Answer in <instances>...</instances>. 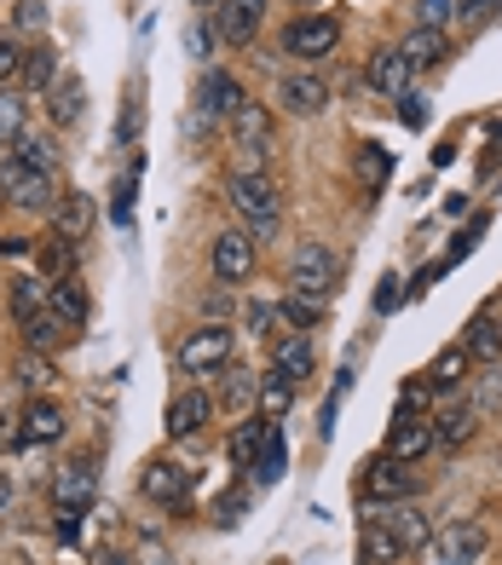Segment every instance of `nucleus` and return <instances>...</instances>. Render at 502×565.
Here are the masks:
<instances>
[{"instance_id": "1", "label": "nucleus", "mask_w": 502, "mask_h": 565, "mask_svg": "<svg viewBox=\"0 0 502 565\" xmlns=\"http://www.w3.org/2000/svg\"><path fill=\"white\" fill-rule=\"evenodd\" d=\"M232 209L248 220V231L255 237H271L278 231V214H284V196H278V185H271V173H232Z\"/></svg>"}, {"instance_id": "2", "label": "nucleus", "mask_w": 502, "mask_h": 565, "mask_svg": "<svg viewBox=\"0 0 502 565\" xmlns=\"http://www.w3.org/2000/svg\"><path fill=\"white\" fill-rule=\"evenodd\" d=\"M335 271H341L335 248H323V243H300V248H295V266H289V289H295V295L323 300V295L335 289Z\"/></svg>"}, {"instance_id": "3", "label": "nucleus", "mask_w": 502, "mask_h": 565, "mask_svg": "<svg viewBox=\"0 0 502 565\" xmlns=\"http://www.w3.org/2000/svg\"><path fill=\"white\" fill-rule=\"evenodd\" d=\"M225 364H232V329L225 323H203L180 341V370L185 375H209V370H225Z\"/></svg>"}, {"instance_id": "4", "label": "nucleus", "mask_w": 502, "mask_h": 565, "mask_svg": "<svg viewBox=\"0 0 502 565\" xmlns=\"http://www.w3.org/2000/svg\"><path fill=\"white\" fill-rule=\"evenodd\" d=\"M243 105H248V98H243V82H237V75L203 70V82H196V110H203L209 127H232Z\"/></svg>"}, {"instance_id": "5", "label": "nucleus", "mask_w": 502, "mask_h": 565, "mask_svg": "<svg viewBox=\"0 0 502 565\" xmlns=\"http://www.w3.org/2000/svg\"><path fill=\"white\" fill-rule=\"evenodd\" d=\"M416 491V473H410V461H398V456H375L364 461V479H359V497L364 502H405Z\"/></svg>"}, {"instance_id": "6", "label": "nucleus", "mask_w": 502, "mask_h": 565, "mask_svg": "<svg viewBox=\"0 0 502 565\" xmlns=\"http://www.w3.org/2000/svg\"><path fill=\"white\" fill-rule=\"evenodd\" d=\"M335 46H341V23H335V18H295L289 30H284V53L300 58V64L330 58Z\"/></svg>"}, {"instance_id": "7", "label": "nucleus", "mask_w": 502, "mask_h": 565, "mask_svg": "<svg viewBox=\"0 0 502 565\" xmlns=\"http://www.w3.org/2000/svg\"><path fill=\"white\" fill-rule=\"evenodd\" d=\"M93 491H98V473H93V461H87V456L64 461V468L53 473V508H58V520H75V513H87Z\"/></svg>"}, {"instance_id": "8", "label": "nucleus", "mask_w": 502, "mask_h": 565, "mask_svg": "<svg viewBox=\"0 0 502 565\" xmlns=\"http://www.w3.org/2000/svg\"><path fill=\"white\" fill-rule=\"evenodd\" d=\"M266 23V0H220L214 7V41L225 46H248Z\"/></svg>"}, {"instance_id": "9", "label": "nucleus", "mask_w": 502, "mask_h": 565, "mask_svg": "<svg viewBox=\"0 0 502 565\" xmlns=\"http://www.w3.org/2000/svg\"><path fill=\"white\" fill-rule=\"evenodd\" d=\"M209 266L220 282H248L255 277V237L248 231H220L214 248H209Z\"/></svg>"}, {"instance_id": "10", "label": "nucleus", "mask_w": 502, "mask_h": 565, "mask_svg": "<svg viewBox=\"0 0 502 565\" xmlns=\"http://www.w3.org/2000/svg\"><path fill=\"white\" fill-rule=\"evenodd\" d=\"M209 416H214V398H209L203 387H180V393L168 398L162 427H168V439H191V433L209 427Z\"/></svg>"}, {"instance_id": "11", "label": "nucleus", "mask_w": 502, "mask_h": 565, "mask_svg": "<svg viewBox=\"0 0 502 565\" xmlns=\"http://www.w3.org/2000/svg\"><path fill=\"white\" fill-rule=\"evenodd\" d=\"M410 58L398 53V46H382V53H375L370 64H364V82L375 87V93H387V98H398V93H410Z\"/></svg>"}, {"instance_id": "12", "label": "nucleus", "mask_w": 502, "mask_h": 565, "mask_svg": "<svg viewBox=\"0 0 502 565\" xmlns=\"http://www.w3.org/2000/svg\"><path fill=\"white\" fill-rule=\"evenodd\" d=\"M271 375L289 381V387H300L307 375H318V352H312V341H307V335H289V341L271 347Z\"/></svg>"}, {"instance_id": "13", "label": "nucleus", "mask_w": 502, "mask_h": 565, "mask_svg": "<svg viewBox=\"0 0 502 565\" xmlns=\"http://www.w3.org/2000/svg\"><path fill=\"white\" fill-rule=\"evenodd\" d=\"M485 548H491V531H485V525H473V520L450 525V531L439 536V559H445V565H473Z\"/></svg>"}, {"instance_id": "14", "label": "nucleus", "mask_w": 502, "mask_h": 565, "mask_svg": "<svg viewBox=\"0 0 502 565\" xmlns=\"http://www.w3.org/2000/svg\"><path fill=\"white\" fill-rule=\"evenodd\" d=\"M278 105L289 116H318L323 105H330V87H323L318 75H284V82H278Z\"/></svg>"}, {"instance_id": "15", "label": "nucleus", "mask_w": 502, "mask_h": 565, "mask_svg": "<svg viewBox=\"0 0 502 565\" xmlns=\"http://www.w3.org/2000/svg\"><path fill=\"white\" fill-rule=\"evenodd\" d=\"M434 450V422H421V416H398L393 433H387V456L398 461H416V456H428Z\"/></svg>"}, {"instance_id": "16", "label": "nucleus", "mask_w": 502, "mask_h": 565, "mask_svg": "<svg viewBox=\"0 0 502 565\" xmlns=\"http://www.w3.org/2000/svg\"><path fill=\"white\" fill-rule=\"evenodd\" d=\"M473 427H480V409L457 398V404H445L439 416H434V445L457 450V445H468V439H473Z\"/></svg>"}, {"instance_id": "17", "label": "nucleus", "mask_w": 502, "mask_h": 565, "mask_svg": "<svg viewBox=\"0 0 502 565\" xmlns=\"http://www.w3.org/2000/svg\"><path fill=\"white\" fill-rule=\"evenodd\" d=\"M139 491L150 502H180L191 491V468H173V461H150L145 479H139Z\"/></svg>"}, {"instance_id": "18", "label": "nucleus", "mask_w": 502, "mask_h": 565, "mask_svg": "<svg viewBox=\"0 0 502 565\" xmlns=\"http://www.w3.org/2000/svg\"><path fill=\"white\" fill-rule=\"evenodd\" d=\"M260 398V375L255 370H237V364H225V375H220V393H214V404L225 409V416H237V409H248Z\"/></svg>"}, {"instance_id": "19", "label": "nucleus", "mask_w": 502, "mask_h": 565, "mask_svg": "<svg viewBox=\"0 0 502 565\" xmlns=\"http://www.w3.org/2000/svg\"><path fill=\"white\" fill-rule=\"evenodd\" d=\"M23 433H30V445H58L70 422H64V409L53 398H35L30 409H23Z\"/></svg>"}, {"instance_id": "20", "label": "nucleus", "mask_w": 502, "mask_h": 565, "mask_svg": "<svg viewBox=\"0 0 502 565\" xmlns=\"http://www.w3.org/2000/svg\"><path fill=\"white\" fill-rule=\"evenodd\" d=\"M398 543H405V554H416V548H428L434 543V525H428V513H416V508H393V513H375Z\"/></svg>"}, {"instance_id": "21", "label": "nucleus", "mask_w": 502, "mask_h": 565, "mask_svg": "<svg viewBox=\"0 0 502 565\" xmlns=\"http://www.w3.org/2000/svg\"><path fill=\"white\" fill-rule=\"evenodd\" d=\"M82 98H87V82H82V75H58L53 93H46V116H53L58 127L82 121Z\"/></svg>"}, {"instance_id": "22", "label": "nucleus", "mask_w": 502, "mask_h": 565, "mask_svg": "<svg viewBox=\"0 0 502 565\" xmlns=\"http://www.w3.org/2000/svg\"><path fill=\"white\" fill-rule=\"evenodd\" d=\"M87 225H93V202L82 191H64L58 209H53V231H58V237H70V243H82Z\"/></svg>"}, {"instance_id": "23", "label": "nucleus", "mask_w": 502, "mask_h": 565, "mask_svg": "<svg viewBox=\"0 0 502 565\" xmlns=\"http://www.w3.org/2000/svg\"><path fill=\"white\" fill-rule=\"evenodd\" d=\"M462 347H468L473 364H502V329H496V318H491V312L473 318L468 335H462Z\"/></svg>"}, {"instance_id": "24", "label": "nucleus", "mask_w": 502, "mask_h": 565, "mask_svg": "<svg viewBox=\"0 0 502 565\" xmlns=\"http://www.w3.org/2000/svg\"><path fill=\"white\" fill-rule=\"evenodd\" d=\"M46 312H53L58 323H87V289H82V282H75V277H58L53 282V295H46Z\"/></svg>"}, {"instance_id": "25", "label": "nucleus", "mask_w": 502, "mask_h": 565, "mask_svg": "<svg viewBox=\"0 0 502 565\" xmlns=\"http://www.w3.org/2000/svg\"><path fill=\"white\" fill-rule=\"evenodd\" d=\"M468 370H473L468 347H445L434 364H428V387L434 393H450V387H462V381H468Z\"/></svg>"}, {"instance_id": "26", "label": "nucleus", "mask_w": 502, "mask_h": 565, "mask_svg": "<svg viewBox=\"0 0 502 565\" xmlns=\"http://www.w3.org/2000/svg\"><path fill=\"white\" fill-rule=\"evenodd\" d=\"M46 295H53L46 277H12V318H18V329L46 312Z\"/></svg>"}, {"instance_id": "27", "label": "nucleus", "mask_w": 502, "mask_h": 565, "mask_svg": "<svg viewBox=\"0 0 502 565\" xmlns=\"http://www.w3.org/2000/svg\"><path fill=\"white\" fill-rule=\"evenodd\" d=\"M35 260H41V277H46V282H58V277L75 271V243L58 237V231H46V237L35 243Z\"/></svg>"}, {"instance_id": "28", "label": "nucleus", "mask_w": 502, "mask_h": 565, "mask_svg": "<svg viewBox=\"0 0 502 565\" xmlns=\"http://www.w3.org/2000/svg\"><path fill=\"white\" fill-rule=\"evenodd\" d=\"M398 53L410 58V70H439L445 53H450V41H445V30H410V41L398 46Z\"/></svg>"}, {"instance_id": "29", "label": "nucleus", "mask_w": 502, "mask_h": 565, "mask_svg": "<svg viewBox=\"0 0 502 565\" xmlns=\"http://www.w3.org/2000/svg\"><path fill=\"white\" fill-rule=\"evenodd\" d=\"M23 82H30L35 93H53V82H58V53L46 41H35V46H23Z\"/></svg>"}, {"instance_id": "30", "label": "nucleus", "mask_w": 502, "mask_h": 565, "mask_svg": "<svg viewBox=\"0 0 502 565\" xmlns=\"http://www.w3.org/2000/svg\"><path fill=\"white\" fill-rule=\"evenodd\" d=\"M58 196H64V191L53 185V173H30V179L12 191V202H18V209H30V214H53Z\"/></svg>"}, {"instance_id": "31", "label": "nucleus", "mask_w": 502, "mask_h": 565, "mask_svg": "<svg viewBox=\"0 0 502 565\" xmlns=\"http://www.w3.org/2000/svg\"><path fill=\"white\" fill-rule=\"evenodd\" d=\"M232 134H237V145H248V150H266V139H271V110L248 98V105L237 110V121H232Z\"/></svg>"}, {"instance_id": "32", "label": "nucleus", "mask_w": 502, "mask_h": 565, "mask_svg": "<svg viewBox=\"0 0 502 565\" xmlns=\"http://www.w3.org/2000/svg\"><path fill=\"white\" fill-rule=\"evenodd\" d=\"M266 427H271V422H237V427H232V445H225V456H232V468H255Z\"/></svg>"}, {"instance_id": "33", "label": "nucleus", "mask_w": 502, "mask_h": 565, "mask_svg": "<svg viewBox=\"0 0 502 565\" xmlns=\"http://www.w3.org/2000/svg\"><path fill=\"white\" fill-rule=\"evenodd\" d=\"M12 157L30 168V173H58V145L53 139H35V134H23L18 145H12Z\"/></svg>"}, {"instance_id": "34", "label": "nucleus", "mask_w": 502, "mask_h": 565, "mask_svg": "<svg viewBox=\"0 0 502 565\" xmlns=\"http://www.w3.org/2000/svg\"><path fill=\"white\" fill-rule=\"evenodd\" d=\"M364 559H370V565H393V559H405V543H398L382 520H370V525H364Z\"/></svg>"}, {"instance_id": "35", "label": "nucleus", "mask_w": 502, "mask_h": 565, "mask_svg": "<svg viewBox=\"0 0 502 565\" xmlns=\"http://www.w3.org/2000/svg\"><path fill=\"white\" fill-rule=\"evenodd\" d=\"M284 461H289V450H284V439H278V427H266L260 456H255V479H260V484H278V479H284Z\"/></svg>"}, {"instance_id": "36", "label": "nucleus", "mask_w": 502, "mask_h": 565, "mask_svg": "<svg viewBox=\"0 0 502 565\" xmlns=\"http://www.w3.org/2000/svg\"><path fill=\"white\" fill-rule=\"evenodd\" d=\"M64 335H70V323H58L53 312H41V318L23 323V341H30V352H53Z\"/></svg>"}, {"instance_id": "37", "label": "nucleus", "mask_w": 502, "mask_h": 565, "mask_svg": "<svg viewBox=\"0 0 502 565\" xmlns=\"http://www.w3.org/2000/svg\"><path fill=\"white\" fill-rule=\"evenodd\" d=\"M18 381H23V387H30V393L41 398V393L58 381V370H53V358H41V352H23V358H18Z\"/></svg>"}, {"instance_id": "38", "label": "nucleus", "mask_w": 502, "mask_h": 565, "mask_svg": "<svg viewBox=\"0 0 502 565\" xmlns=\"http://www.w3.org/2000/svg\"><path fill=\"white\" fill-rule=\"evenodd\" d=\"M260 409H266V422H284L289 409H295V387H289V381H278V375L260 381Z\"/></svg>"}, {"instance_id": "39", "label": "nucleus", "mask_w": 502, "mask_h": 565, "mask_svg": "<svg viewBox=\"0 0 502 565\" xmlns=\"http://www.w3.org/2000/svg\"><path fill=\"white\" fill-rule=\"evenodd\" d=\"M23 139V98L18 93H7V87H0V145H18Z\"/></svg>"}, {"instance_id": "40", "label": "nucleus", "mask_w": 502, "mask_h": 565, "mask_svg": "<svg viewBox=\"0 0 502 565\" xmlns=\"http://www.w3.org/2000/svg\"><path fill=\"white\" fill-rule=\"evenodd\" d=\"M46 18H53V12H46V0H18V7H12V30L18 35H46Z\"/></svg>"}, {"instance_id": "41", "label": "nucleus", "mask_w": 502, "mask_h": 565, "mask_svg": "<svg viewBox=\"0 0 502 565\" xmlns=\"http://www.w3.org/2000/svg\"><path fill=\"white\" fill-rule=\"evenodd\" d=\"M473 409H480V416H491V409H502V364H485L480 387H473Z\"/></svg>"}, {"instance_id": "42", "label": "nucleus", "mask_w": 502, "mask_h": 565, "mask_svg": "<svg viewBox=\"0 0 502 565\" xmlns=\"http://www.w3.org/2000/svg\"><path fill=\"white\" fill-rule=\"evenodd\" d=\"M416 30H445L450 18H457V0H416Z\"/></svg>"}, {"instance_id": "43", "label": "nucleus", "mask_w": 502, "mask_h": 565, "mask_svg": "<svg viewBox=\"0 0 502 565\" xmlns=\"http://www.w3.org/2000/svg\"><path fill=\"white\" fill-rule=\"evenodd\" d=\"M428 404H434V387H428V381H410V387H398V416H421Z\"/></svg>"}, {"instance_id": "44", "label": "nucleus", "mask_w": 502, "mask_h": 565, "mask_svg": "<svg viewBox=\"0 0 502 565\" xmlns=\"http://www.w3.org/2000/svg\"><path fill=\"white\" fill-rule=\"evenodd\" d=\"M18 70H23V46H18V35H7V30H0V87H7Z\"/></svg>"}, {"instance_id": "45", "label": "nucleus", "mask_w": 502, "mask_h": 565, "mask_svg": "<svg viewBox=\"0 0 502 565\" xmlns=\"http://www.w3.org/2000/svg\"><path fill=\"white\" fill-rule=\"evenodd\" d=\"M18 445H30L23 416H18V409H0V450H18Z\"/></svg>"}, {"instance_id": "46", "label": "nucleus", "mask_w": 502, "mask_h": 565, "mask_svg": "<svg viewBox=\"0 0 502 565\" xmlns=\"http://www.w3.org/2000/svg\"><path fill=\"white\" fill-rule=\"evenodd\" d=\"M203 312H209V323H220V318H232V312H237V300H232V289H209V295H203Z\"/></svg>"}, {"instance_id": "47", "label": "nucleus", "mask_w": 502, "mask_h": 565, "mask_svg": "<svg viewBox=\"0 0 502 565\" xmlns=\"http://www.w3.org/2000/svg\"><path fill=\"white\" fill-rule=\"evenodd\" d=\"M398 121H405V127H428V105H421L416 93H398Z\"/></svg>"}, {"instance_id": "48", "label": "nucleus", "mask_w": 502, "mask_h": 565, "mask_svg": "<svg viewBox=\"0 0 502 565\" xmlns=\"http://www.w3.org/2000/svg\"><path fill=\"white\" fill-rule=\"evenodd\" d=\"M359 173L370 179V185H382V179H387V157H382V150H364V157H359Z\"/></svg>"}, {"instance_id": "49", "label": "nucleus", "mask_w": 502, "mask_h": 565, "mask_svg": "<svg viewBox=\"0 0 502 565\" xmlns=\"http://www.w3.org/2000/svg\"><path fill=\"white\" fill-rule=\"evenodd\" d=\"M491 12H496V0H457V18L462 23H485Z\"/></svg>"}, {"instance_id": "50", "label": "nucleus", "mask_w": 502, "mask_h": 565, "mask_svg": "<svg viewBox=\"0 0 502 565\" xmlns=\"http://www.w3.org/2000/svg\"><path fill=\"white\" fill-rule=\"evenodd\" d=\"M116 220L121 225L133 220V179H121V185H116Z\"/></svg>"}, {"instance_id": "51", "label": "nucleus", "mask_w": 502, "mask_h": 565, "mask_svg": "<svg viewBox=\"0 0 502 565\" xmlns=\"http://www.w3.org/2000/svg\"><path fill=\"white\" fill-rule=\"evenodd\" d=\"M185 46L196 58H209V46H214V30H203V23H191V35H185Z\"/></svg>"}, {"instance_id": "52", "label": "nucleus", "mask_w": 502, "mask_h": 565, "mask_svg": "<svg viewBox=\"0 0 502 565\" xmlns=\"http://www.w3.org/2000/svg\"><path fill=\"white\" fill-rule=\"evenodd\" d=\"M375 306H382V312H393V306H398V277H382V289H375Z\"/></svg>"}, {"instance_id": "53", "label": "nucleus", "mask_w": 502, "mask_h": 565, "mask_svg": "<svg viewBox=\"0 0 502 565\" xmlns=\"http://www.w3.org/2000/svg\"><path fill=\"white\" fill-rule=\"evenodd\" d=\"M7 502H12V479L0 473V513H7Z\"/></svg>"}, {"instance_id": "54", "label": "nucleus", "mask_w": 502, "mask_h": 565, "mask_svg": "<svg viewBox=\"0 0 502 565\" xmlns=\"http://www.w3.org/2000/svg\"><path fill=\"white\" fill-rule=\"evenodd\" d=\"M93 565H128V559H121V554H110V548H105V554H93Z\"/></svg>"}, {"instance_id": "55", "label": "nucleus", "mask_w": 502, "mask_h": 565, "mask_svg": "<svg viewBox=\"0 0 502 565\" xmlns=\"http://www.w3.org/2000/svg\"><path fill=\"white\" fill-rule=\"evenodd\" d=\"M491 145H502V121H491Z\"/></svg>"}, {"instance_id": "56", "label": "nucleus", "mask_w": 502, "mask_h": 565, "mask_svg": "<svg viewBox=\"0 0 502 565\" xmlns=\"http://www.w3.org/2000/svg\"><path fill=\"white\" fill-rule=\"evenodd\" d=\"M491 318H496V329H502V300H496V306H491Z\"/></svg>"}, {"instance_id": "57", "label": "nucleus", "mask_w": 502, "mask_h": 565, "mask_svg": "<svg viewBox=\"0 0 502 565\" xmlns=\"http://www.w3.org/2000/svg\"><path fill=\"white\" fill-rule=\"evenodd\" d=\"M191 7H220V0H191Z\"/></svg>"}, {"instance_id": "58", "label": "nucleus", "mask_w": 502, "mask_h": 565, "mask_svg": "<svg viewBox=\"0 0 502 565\" xmlns=\"http://www.w3.org/2000/svg\"><path fill=\"white\" fill-rule=\"evenodd\" d=\"M307 7H318V0H307Z\"/></svg>"}]
</instances>
